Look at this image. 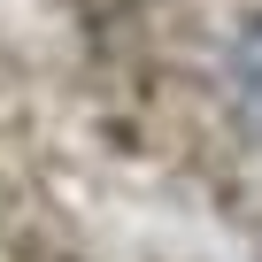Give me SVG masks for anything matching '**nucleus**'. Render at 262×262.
Segmentation results:
<instances>
[{
	"instance_id": "nucleus-1",
	"label": "nucleus",
	"mask_w": 262,
	"mask_h": 262,
	"mask_svg": "<svg viewBox=\"0 0 262 262\" xmlns=\"http://www.w3.org/2000/svg\"><path fill=\"white\" fill-rule=\"evenodd\" d=\"M239 93H247V108L262 116V24L239 39Z\"/></svg>"
}]
</instances>
